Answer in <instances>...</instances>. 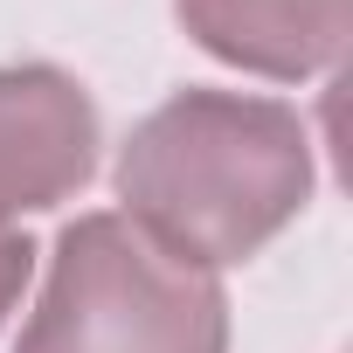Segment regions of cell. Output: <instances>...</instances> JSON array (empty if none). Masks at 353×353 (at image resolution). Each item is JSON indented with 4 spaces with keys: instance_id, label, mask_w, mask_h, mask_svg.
I'll return each mask as SVG.
<instances>
[{
    "instance_id": "6da1fadb",
    "label": "cell",
    "mask_w": 353,
    "mask_h": 353,
    "mask_svg": "<svg viewBox=\"0 0 353 353\" xmlns=\"http://www.w3.org/2000/svg\"><path fill=\"white\" fill-rule=\"evenodd\" d=\"M305 125L284 104L229 90H181L132 132L118 159L132 222L201 270L256 256L305 208Z\"/></svg>"
},
{
    "instance_id": "7a4b0ae2",
    "label": "cell",
    "mask_w": 353,
    "mask_h": 353,
    "mask_svg": "<svg viewBox=\"0 0 353 353\" xmlns=\"http://www.w3.org/2000/svg\"><path fill=\"white\" fill-rule=\"evenodd\" d=\"M229 305L215 270L173 256L132 215H83L14 353H222Z\"/></svg>"
},
{
    "instance_id": "3957f363",
    "label": "cell",
    "mask_w": 353,
    "mask_h": 353,
    "mask_svg": "<svg viewBox=\"0 0 353 353\" xmlns=\"http://www.w3.org/2000/svg\"><path fill=\"white\" fill-rule=\"evenodd\" d=\"M97 159V118L56 70H0V222L63 201Z\"/></svg>"
},
{
    "instance_id": "277c9868",
    "label": "cell",
    "mask_w": 353,
    "mask_h": 353,
    "mask_svg": "<svg viewBox=\"0 0 353 353\" xmlns=\"http://www.w3.org/2000/svg\"><path fill=\"white\" fill-rule=\"evenodd\" d=\"M181 21L243 70L305 77L346 49L353 0H181Z\"/></svg>"
},
{
    "instance_id": "5b68a950",
    "label": "cell",
    "mask_w": 353,
    "mask_h": 353,
    "mask_svg": "<svg viewBox=\"0 0 353 353\" xmlns=\"http://www.w3.org/2000/svg\"><path fill=\"white\" fill-rule=\"evenodd\" d=\"M28 263H35L28 236H14V229H0V319L14 312V298H21V284H28Z\"/></svg>"
}]
</instances>
